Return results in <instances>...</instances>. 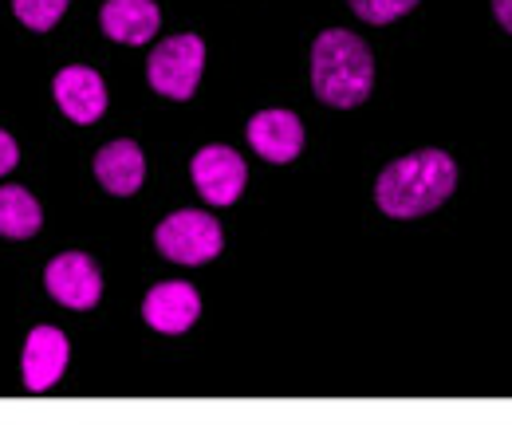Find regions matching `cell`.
Wrapping results in <instances>:
<instances>
[{
	"label": "cell",
	"mask_w": 512,
	"mask_h": 425,
	"mask_svg": "<svg viewBox=\"0 0 512 425\" xmlns=\"http://www.w3.org/2000/svg\"><path fill=\"white\" fill-rule=\"evenodd\" d=\"M457 189V162L446 150H414L398 162H390L379 182L375 201L386 217L394 221H414L446 205L449 193Z\"/></svg>",
	"instance_id": "cell-1"
},
{
	"label": "cell",
	"mask_w": 512,
	"mask_h": 425,
	"mask_svg": "<svg viewBox=\"0 0 512 425\" xmlns=\"http://www.w3.org/2000/svg\"><path fill=\"white\" fill-rule=\"evenodd\" d=\"M375 87V56L371 48L347 32V28H327L312 44V91L327 107H359L371 99Z\"/></svg>",
	"instance_id": "cell-2"
},
{
	"label": "cell",
	"mask_w": 512,
	"mask_h": 425,
	"mask_svg": "<svg viewBox=\"0 0 512 425\" xmlns=\"http://www.w3.org/2000/svg\"><path fill=\"white\" fill-rule=\"evenodd\" d=\"M201 67H205V44H201V36H190V32H186V36L162 40V44L150 52V60H146V79H150V87H154L158 95L186 103V99H193V91H197V83H201Z\"/></svg>",
	"instance_id": "cell-3"
},
{
	"label": "cell",
	"mask_w": 512,
	"mask_h": 425,
	"mask_svg": "<svg viewBox=\"0 0 512 425\" xmlns=\"http://www.w3.org/2000/svg\"><path fill=\"white\" fill-rule=\"evenodd\" d=\"M154 244L174 264H209L221 252L225 233H221V225L209 213H201V209H178V213H170L154 229Z\"/></svg>",
	"instance_id": "cell-4"
},
{
	"label": "cell",
	"mask_w": 512,
	"mask_h": 425,
	"mask_svg": "<svg viewBox=\"0 0 512 425\" xmlns=\"http://www.w3.org/2000/svg\"><path fill=\"white\" fill-rule=\"evenodd\" d=\"M193 185L197 193L209 201V205H233L241 193H245V182H249V170H245V158L233 150V146H201L193 154Z\"/></svg>",
	"instance_id": "cell-5"
},
{
	"label": "cell",
	"mask_w": 512,
	"mask_h": 425,
	"mask_svg": "<svg viewBox=\"0 0 512 425\" xmlns=\"http://www.w3.org/2000/svg\"><path fill=\"white\" fill-rule=\"evenodd\" d=\"M44 284H48L52 300H60L71 311H87V307L99 304V296H103L99 264L87 252H60L44 268Z\"/></svg>",
	"instance_id": "cell-6"
},
{
	"label": "cell",
	"mask_w": 512,
	"mask_h": 425,
	"mask_svg": "<svg viewBox=\"0 0 512 425\" xmlns=\"http://www.w3.org/2000/svg\"><path fill=\"white\" fill-rule=\"evenodd\" d=\"M197 315H201V296H197V288L186 284V280H162L142 300V319L154 331H162V335L190 331L193 323H197Z\"/></svg>",
	"instance_id": "cell-7"
},
{
	"label": "cell",
	"mask_w": 512,
	"mask_h": 425,
	"mask_svg": "<svg viewBox=\"0 0 512 425\" xmlns=\"http://www.w3.org/2000/svg\"><path fill=\"white\" fill-rule=\"evenodd\" d=\"M52 95H56L60 111L71 122H79V126L99 122L103 111H107V83L91 67H64L56 75V83H52Z\"/></svg>",
	"instance_id": "cell-8"
},
{
	"label": "cell",
	"mask_w": 512,
	"mask_h": 425,
	"mask_svg": "<svg viewBox=\"0 0 512 425\" xmlns=\"http://www.w3.org/2000/svg\"><path fill=\"white\" fill-rule=\"evenodd\" d=\"M249 146H253L264 162L288 166L304 150V122L296 119L292 111H280V107L260 111L249 122Z\"/></svg>",
	"instance_id": "cell-9"
},
{
	"label": "cell",
	"mask_w": 512,
	"mask_h": 425,
	"mask_svg": "<svg viewBox=\"0 0 512 425\" xmlns=\"http://www.w3.org/2000/svg\"><path fill=\"white\" fill-rule=\"evenodd\" d=\"M67 366V335L60 327H36L24 343V382L32 394H44L60 382Z\"/></svg>",
	"instance_id": "cell-10"
},
{
	"label": "cell",
	"mask_w": 512,
	"mask_h": 425,
	"mask_svg": "<svg viewBox=\"0 0 512 425\" xmlns=\"http://www.w3.org/2000/svg\"><path fill=\"white\" fill-rule=\"evenodd\" d=\"M95 178L107 193L115 197H130L142 189V178H146V158L138 150V142L130 138H115L107 142L99 154H95Z\"/></svg>",
	"instance_id": "cell-11"
},
{
	"label": "cell",
	"mask_w": 512,
	"mask_h": 425,
	"mask_svg": "<svg viewBox=\"0 0 512 425\" xmlns=\"http://www.w3.org/2000/svg\"><path fill=\"white\" fill-rule=\"evenodd\" d=\"M99 24L107 32V40H119V44H150L158 24H162V12L154 0H107L103 12H99Z\"/></svg>",
	"instance_id": "cell-12"
},
{
	"label": "cell",
	"mask_w": 512,
	"mask_h": 425,
	"mask_svg": "<svg viewBox=\"0 0 512 425\" xmlns=\"http://www.w3.org/2000/svg\"><path fill=\"white\" fill-rule=\"evenodd\" d=\"M44 225L40 201L20 189V185H0V237L8 241H28Z\"/></svg>",
	"instance_id": "cell-13"
},
{
	"label": "cell",
	"mask_w": 512,
	"mask_h": 425,
	"mask_svg": "<svg viewBox=\"0 0 512 425\" xmlns=\"http://www.w3.org/2000/svg\"><path fill=\"white\" fill-rule=\"evenodd\" d=\"M12 12L28 32H52L67 12V0H12Z\"/></svg>",
	"instance_id": "cell-14"
},
{
	"label": "cell",
	"mask_w": 512,
	"mask_h": 425,
	"mask_svg": "<svg viewBox=\"0 0 512 425\" xmlns=\"http://www.w3.org/2000/svg\"><path fill=\"white\" fill-rule=\"evenodd\" d=\"M414 4H418V0H351L355 16L367 20V24H390V20L406 16Z\"/></svg>",
	"instance_id": "cell-15"
},
{
	"label": "cell",
	"mask_w": 512,
	"mask_h": 425,
	"mask_svg": "<svg viewBox=\"0 0 512 425\" xmlns=\"http://www.w3.org/2000/svg\"><path fill=\"white\" fill-rule=\"evenodd\" d=\"M16 162H20V146L12 142V134H4V130H0V178H4Z\"/></svg>",
	"instance_id": "cell-16"
},
{
	"label": "cell",
	"mask_w": 512,
	"mask_h": 425,
	"mask_svg": "<svg viewBox=\"0 0 512 425\" xmlns=\"http://www.w3.org/2000/svg\"><path fill=\"white\" fill-rule=\"evenodd\" d=\"M493 16H497V24L512 36V0H493Z\"/></svg>",
	"instance_id": "cell-17"
}]
</instances>
